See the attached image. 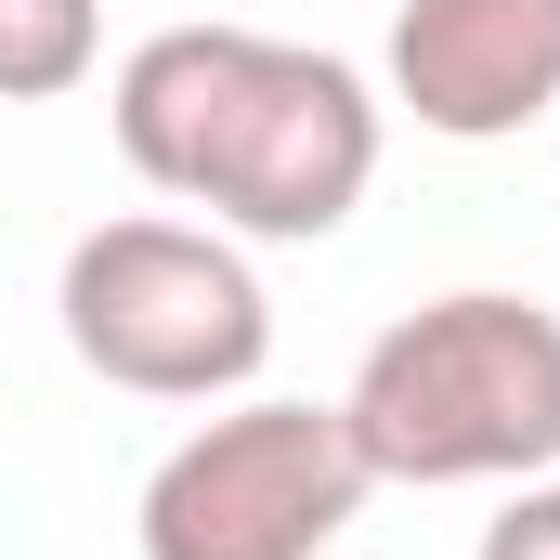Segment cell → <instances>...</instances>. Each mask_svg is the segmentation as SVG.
I'll return each instance as SVG.
<instances>
[{
	"instance_id": "cell-1",
	"label": "cell",
	"mask_w": 560,
	"mask_h": 560,
	"mask_svg": "<svg viewBox=\"0 0 560 560\" xmlns=\"http://www.w3.org/2000/svg\"><path fill=\"white\" fill-rule=\"evenodd\" d=\"M105 118L156 196L235 235H275V248L339 235L378 183V92L339 52L261 39V26H156L118 66Z\"/></svg>"
},
{
	"instance_id": "cell-2",
	"label": "cell",
	"mask_w": 560,
	"mask_h": 560,
	"mask_svg": "<svg viewBox=\"0 0 560 560\" xmlns=\"http://www.w3.org/2000/svg\"><path fill=\"white\" fill-rule=\"evenodd\" d=\"M339 430L365 482H535L560 469V313L522 287H456L365 339Z\"/></svg>"
},
{
	"instance_id": "cell-3",
	"label": "cell",
	"mask_w": 560,
	"mask_h": 560,
	"mask_svg": "<svg viewBox=\"0 0 560 560\" xmlns=\"http://www.w3.org/2000/svg\"><path fill=\"white\" fill-rule=\"evenodd\" d=\"M66 352L143 405H222L275 352V300L209 222H92L52 275Z\"/></svg>"
},
{
	"instance_id": "cell-4",
	"label": "cell",
	"mask_w": 560,
	"mask_h": 560,
	"mask_svg": "<svg viewBox=\"0 0 560 560\" xmlns=\"http://www.w3.org/2000/svg\"><path fill=\"white\" fill-rule=\"evenodd\" d=\"M365 509L339 405H235L143 469V560H326Z\"/></svg>"
},
{
	"instance_id": "cell-5",
	"label": "cell",
	"mask_w": 560,
	"mask_h": 560,
	"mask_svg": "<svg viewBox=\"0 0 560 560\" xmlns=\"http://www.w3.org/2000/svg\"><path fill=\"white\" fill-rule=\"evenodd\" d=\"M392 105L443 143H522L560 105V0H405Z\"/></svg>"
},
{
	"instance_id": "cell-6",
	"label": "cell",
	"mask_w": 560,
	"mask_h": 560,
	"mask_svg": "<svg viewBox=\"0 0 560 560\" xmlns=\"http://www.w3.org/2000/svg\"><path fill=\"white\" fill-rule=\"evenodd\" d=\"M105 66V0H0V105H66Z\"/></svg>"
},
{
	"instance_id": "cell-7",
	"label": "cell",
	"mask_w": 560,
	"mask_h": 560,
	"mask_svg": "<svg viewBox=\"0 0 560 560\" xmlns=\"http://www.w3.org/2000/svg\"><path fill=\"white\" fill-rule=\"evenodd\" d=\"M482 560H560V482H548V469L482 522Z\"/></svg>"
}]
</instances>
